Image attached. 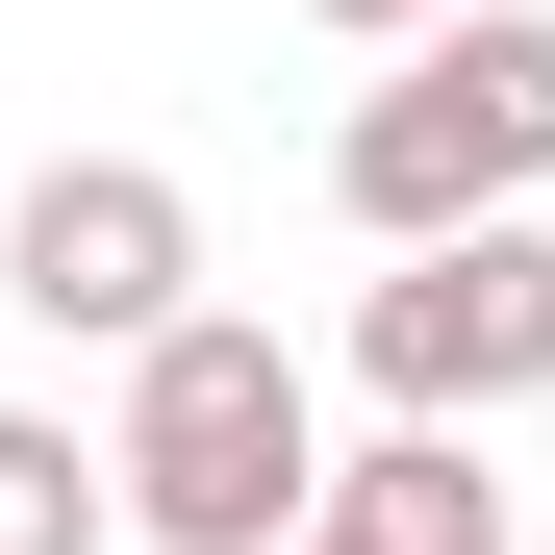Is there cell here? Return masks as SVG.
<instances>
[{"instance_id": "cell-1", "label": "cell", "mask_w": 555, "mask_h": 555, "mask_svg": "<svg viewBox=\"0 0 555 555\" xmlns=\"http://www.w3.org/2000/svg\"><path fill=\"white\" fill-rule=\"evenodd\" d=\"M102 480H127V555H278L328 480V404L253 304H177L127 328V404H102Z\"/></svg>"}, {"instance_id": "cell-2", "label": "cell", "mask_w": 555, "mask_h": 555, "mask_svg": "<svg viewBox=\"0 0 555 555\" xmlns=\"http://www.w3.org/2000/svg\"><path fill=\"white\" fill-rule=\"evenodd\" d=\"M328 203L353 228H480V203H555V0H429L404 76H353L328 127Z\"/></svg>"}, {"instance_id": "cell-3", "label": "cell", "mask_w": 555, "mask_h": 555, "mask_svg": "<svg viewBox=\"0 0 555 555\" xmlns=\"http://www.w3.org/2000/svg\"><path fill=\"white\" fill-rule=\"evenodd\" d=\"M353 379H379V404H429V429H505V404H555V228H530V203H480V228H404L379 278H353Z\"/></svg>"}, {"instance_id": "cell-4", "label": "cell", "mask_w": 555, "mask_h": 555, "mask_svg": "<svg viewBox=\"0 0 555 555\" xmlns=\"http://www.w3.org/2000/svg\"><path fill=\"white\" fill-rule=\"evenodd\" d=\"M0 304H26L51 353H127V328L203 304V203H177L152 152H51L26 203H0Z\"/></svg>"}, {"instance_id": "cell-5", "label": "cell", "mask_w": 555, "mask_h": 555, "mask_svg": "<svg viewBox=\"0 0 555 555\" xmlns=\"http://www.w3.org/2000/svg\"><path fill=\"white\" fill-rule=\"evenodd\" d=\"M278 555H505V480H480V429H379V454H328V480H304V530H278Z\"/></svg>"}, {"instance_id": "cell-6", "label": "cell", "mask_w": 555, "mask_h": 555, "mask_svg": "<svg viewBox=\"0 0 555 555\" xmlns=\"http://www.w3.org/2000/svg\"><path fill=\"white\" fill-rule=\"evenodd\" d=\"M0 555H127V480H102L51 404H0Z\"/></svg>"}, {"instance_id": "cell-7", "label": "cell", "mask_w": 555, "mask_h": 555, "mask_svg": "<svg viewBox=\"0 0 555 555\" xmlns=\"http://www.w3.org/2000/svg\"><path fill=\"white\" fill-rule=\"evenodd\" d=\"M304 26H353V51H404V26H429V0H304Z\"/></svg>"}, {"instance_id": "cell-8", "label": "cell", "mask_w": 555, "mask_h": 555, "mask_svg": "<svg viewBox=\"0 0 555 555\" xmlns=\"http://www.w3.org/2000/svg\"><path fill=\"white\" fill-rule=\"evenodd\" d=\"M530 555H555V530H530Z\"/></svg>"}]
</instances>
